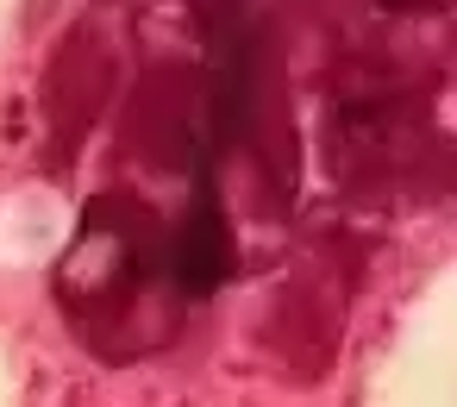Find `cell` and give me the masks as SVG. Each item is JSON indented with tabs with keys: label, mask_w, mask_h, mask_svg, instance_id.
Segmentation results:
<instances>
[{
	"label": "cell",
	"mask_w": 457,
	"mask_h": 407,
	"mask_svg": "<svg viewBox=\"0 0 457 407\" xmlns=\"http://www.w3.org/2000/svg\"><path fill=\"white\" fill-rule=\"evenodd\" d=\"M157 232L126 207V201H95L70 257L57 263V295L76 320H95V313H126L138 301V288L151 282L157 270Z\"/></svg>",
	"instance_id": "6da1fadb"
},
{
	"label": "cell",
	"mask_w": 457,
	"mask_h": 407,
	"mask_svg": "<svg viewBox=\"0 0 457 407\" xmlns=\"http://www.w3.org/2000/svg\"><path fill=\"white\" fill-rule=\"evenodd\" d=\"M163 270H170L176 295H188V301H201V295H213L226 282V270H232V226H226V207H220L213 182H195V201H188L182 226L170 232V245H163Z\"/></svg>",
	"instance_id": "7a4b0ae2"
},
{
	"label": "cell",
	"mask_w": 457,
	"mask_h": 407,
	"mask_svg": "<svg viewBox=\"0 0 457 407\" xmlns=\"http://www.w3.org/2000/svg\"><path fill=\"white\" fill-rule=\"evenodd\" d=\"M382 7H395V13H432V7H451V0H382Z\"/></svg>",
	"instance_id": "3957f363"
}]
</instances>
